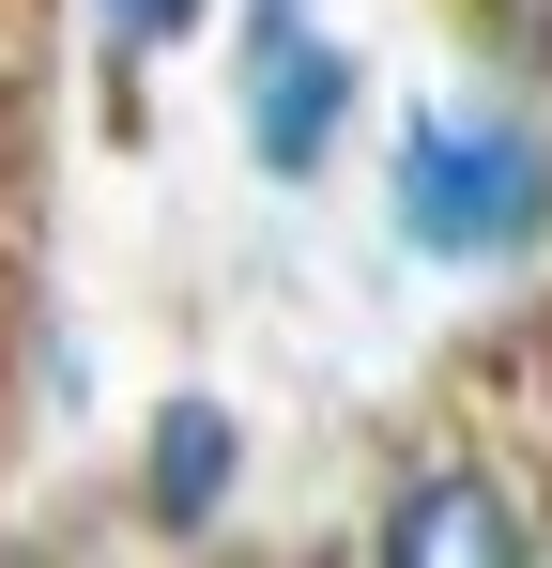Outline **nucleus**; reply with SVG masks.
<instances>
[{"label":"nucleus","instance_id":"39448f33","mask_svg":"<svg viewBox=\"0 0 552 568\" xmlns=\"http://www.w3.org/2000/svg\"><path fill=\"white\" fill-rule=\"evenodd\" d=\"M92 16H108L123 47H170V31H200V0H92Z\"/></svg>","mask_w":552,"mask_h":568},{"label":"nucleus","instance_id":"7ed1b4c3","mask_svg":"<svg viewBox=\"0 0 552 568\" xmlns=\"http://www.w3.org/2000/svg\"><path fill=\"white\" fill-rule=\"evenodd\" d=\"M368 568H522V507L491 462H415L384 491V554Z\"/></svg>","mask_w":552,"mask_h":568},{"label":"nucleus","instance_id":"f257e3e1","mask_svg":"<svg viewBox=\"0 0 552 568\" xmlns=\"http://www.w3.org/2000/svg\"><path fill=\"white\" fill-rule=\"evenodd\" d=\"M384 215L415 262H522L552 231V139L522 108H415L384 154Z\"/></svg>","mask_w":552,"mask_h":568},{"label":"nucleus","instance_id":"20e7f679","mask_svg":"<svg viewBox=\"0 0 552 568\" xmlns=\"http://www.w3.org/2000/svg\"><path fill=\"white\" fill-rule=\"evenodd\" d=\"M246 491V415L231 399H154L139 415V523L154 538H215Z\"/></svg>","mask_w":552,"mask_h":568},{"label":"nucleus","instance_id":"f03ea898","mask_svg":"<svg viewBox=\"0 0 552 568\" xmlns=\"http://www.w3.org/2000/svg\"><path fill=\"white\" fill-rule=\"evenodd\" d=\"M354 47L338 31H307L292 0H276L262 31H246V62H231V108H246V154H262L276 185H307V170H338V139H354Z\"/></svg>","mask_w":552,"mask_h":568},{"label":"nucleus","instance_id":"423d86ee","mask_svg":"<svg viewBox=\"0 0 552 568\" xmlns=\"http://www.w3.org/2000/svg\"><path fill=\"white\" fill-rule=\"evenodd\" d=\"M491 31H507L522 62H552V0H491Z\"/></svg>","mask_w":552,"mask_h":568}]
</instances>
